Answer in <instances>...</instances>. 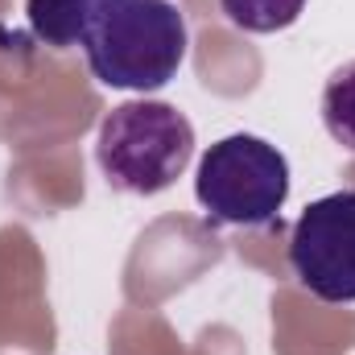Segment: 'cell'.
Masks as SVG:
<instances>
[{"mask_svg":"<svg viewBox=\"0 0 355 355\" xmlns=\"http://www.w3.org/2000/svg\"><path fill=\"white\" fill-rule=\"evenodd\" d=\"M87 12H91V0H25V17H29L33 37L54 46V50L83 46Z\"/></svg>","mask_w":355,"mask_h":355,"instance_id":"5","label":"cell"},{"mask_svg":"<svg viewBox=\"0 0 355 355\" xmlns=\"http://www.w3.org/2000/svg\"><path fill=\"white\" fill-rule=\"evenodd\" d=\"M194 198L211 223L268 227L289 198V162L261 137L232 132L202 153L194 174Z\"/></svg>","mask_w":355,"mask_h":355,"instance_id":"3","label":"cell"},{"mask_svg":"<svg viewBox=\"0 0 355 355\" xmlns=\"http://www.w3.org/2000/svg\"><path fill=\"white\" fill-rule=\"evenodd\" d=\"M322 124L335 145L355 153V62L339 67L322 87Z\"/></svg>","mask_w":355,"mask_h":355,"instance_id":"7","label":"cell"},{"mask_svg":"<svg viewBox=\"0 0 355 355\" xmlns=\"http://www.w3.org/2000/svg\"><path fill=\"white\" fill-rule=\"evenodd\" d=\"M186 17L170 0H91L83 54L103 87L162 91L186 62Z\"/></svg>","mask_w":355,"mask_h":355,"instance_id":"1","label":"cell"},{"mask_svg":"<svg viewBox=\"0 0 355 355\" xmlns=\"http://www.w3.org/2000/svg\"><path fill=\"white\" fill-rule=\"evenodd\" d=\"M306 0H219V12L244 33H277L302 17Z\"/></svg>","mask_w":355,"mask_h":355,"instance_id":"6","label":"cell"},{"mask_svg":"<svg viewBox=\"0 0 355 355\" xmlns=\"http://www.w3.org/2000/svg\"><path fill=\"white\" fill-rule=\"evenodd\" d=\"M194 157V124L162 99H128L112 107L95 137V162L107 186L124 194H162Z\"/></svg>","mask_w":355,"mask_h":355,"instance_id":"2","label":"cell"},{"mask_svg":"<svg viewBox=\"0 0 355 355\" xmlns=\"http://www.w3.org/2000/svg\"><path fill=\"white\" fill-rule=\"evenodd\" d=\"M289 268L318 302H355V190H335L297 215Z\"/></svg>","mask_w":355,"mask_h":355,"instance_id":"4","label":"cell"}]
</instances>
